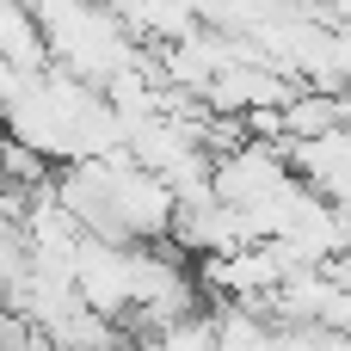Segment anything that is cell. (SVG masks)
<instances>
[{"instance_id": "1", "label": "cell", "mask_w": 351, "mask_h": 351, "mask_svg": "<svg viewBox=\"0 0 351 351\" xmlns=\"http://www.w3.org/2000/svg\"><path fill=\"white\" fill-rule=\"evenodd\" d=\"M284 160H290V179L302 191H315L321 204H346V173H351V136L346 130H327V136H302V142H284Z\"/></svg>"}, {"instance_id": "2", "label": "cell", "mask_w": 351, "mask_h": 351, "mask_svg": "<svg viewBox=\"0 0 351 351\" xmlns=\"http://www.w3.org/2000/svg\"><path fill=\"white\" fill-rule=\"evenodd\" d=\"M327 130H346V93L296 86V93L271 111V136H278V142H302V136H327Z\"/></svg>"}, {"instance_id": "3", "label": "cell", "mask_w": 351, "mask_h": 351, "mask_svg": "<svg viewBox=\"0 0 351 351\" xmlns=\"http://www.w3.org/2000/svg\"><path fill=\"white\" fill-rule=\"evenodd\" d=\"M19 80H25V74H19V68H12V62H6V56H0V105H6V99H12V86H19Z\"/></svg>"}]
</instances>
